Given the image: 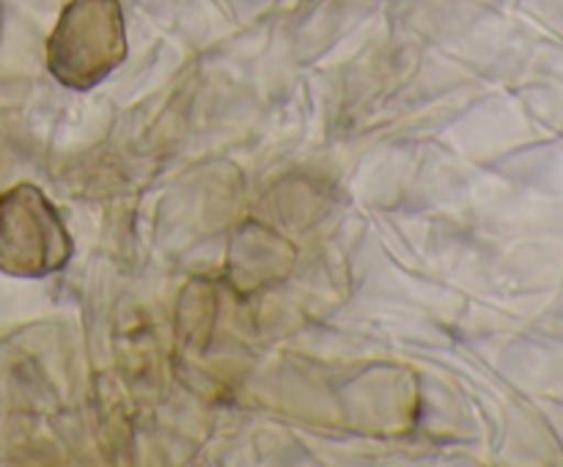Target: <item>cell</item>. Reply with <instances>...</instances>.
Here are the masks:
<instances>
[{
	"label": "cell",
	"instance_id": "2",
	"mask_svg": "<svg viewBox=\"0 0 563 467\" xmlns=\"http://www.w3.org/2000/svg\"><path fill=\"white\" fill-rule=\"evenodd\" d=\"M71 253L64 218L36 185H16L0 196V273L47 278L69 264Z\"/></svg>",
	"mask_w": 563,
	"mask_h": 467
},
{
	"label": "cell",
	"instance_id": "3",
	"mask_svg": "<svg viewBox=\"0 0 563 467\" xmlns=\"http://www.w3.org/2000/svg\"><path fill=\"white\" fill-rule=\"evenodd\" d=\"M0 38H3V3H0Z\"/></svg>",
	"mask_w": 563,
	"mask_h": 467
},
{
	"label": "cell",
	"instance_id": "1",
	"mask_svg": "<svg viewBox=\"0 0 563 467\" xmlns=\"http://www.w3.org/2000/svg\"><path fill=\"white\" fill-rule=\"evenodd\" d=\"M126 58L119 0H69L47 38V69L60 86L88 91Z\"/></svg>",
	"mask_w": 563,
	"mask_h": 467
}]
</instances>
